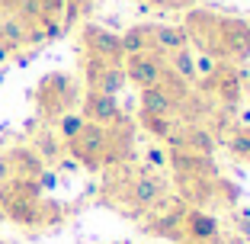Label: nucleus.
I'll list each match as a JSON object with an SVG mask.
<instances>
[{
  "label": "nucleus",
  "mask_w": 250,
  "mask_h": 244,
  "mask_svg": "<svg viewBox=\"0 0 250 244\" xmlns=\"http://www.w3.org/2000/svg\"><path fill=\"white\" fill-rule=\"evenodd\" d=\"M0 209L22 228H42V186L39 180L13 177L0 186Z\"/></svg>",
  "instance_id": "1"
},
{
  "label": "nucleus",
  "mask_w": 250,
  "mask_h": 244,
  "mask_svg": "<svg viewBox=\"0 0 250 244\" xmlns=\"http://www.w3.org/2000/svg\"><path fill=\"white\" fill-rule=\"evenodd\" d=\"M81 103V87L71 74L64 71H52L45 74L36 87V110H39V119L45 122H55L61 119L64 112H74V106Z\"/></svg>",
  "instance_id": "2"
},
{
  "label": "nucleus",
  "mask_w": 250,
  "mask_h": 244,
  "mask_svg": "<svg viewBox=\"0 0 250 244\" xmlns=\"http://www.w3.org/2000/svg\"><path fill=\"white\" fill-rule=\"evenodd\" d=\"M119 202L125 206V212H147V209H154L157 200L164 196V180L157 177V170L151 167H135L132 177H122L119 180Z\"/></svg>",
  "instance_id": "3"
},
{
  "label": "nucleus",
  "mask_w": 250,
  "mask_h": 244,
  "mask_svg": "<svg viewBox=\"0 0 250 244\" xmlns=\"http://www.w3.org/2000/svg\"><path fill=\"white\" fill-rule=\"evenodd\" d=\"M218 26H221V16L212 13V10H199V7L186 10L183 32H186V42H189V48H199V55H208V58L221 61Z\"/></svg>",
  "instance_id": "4"
},
{
  "label": "nucleus",
  "mask_w": 250,
  "mask_h": 244,
  "mask_svg": "<svg viewBox=\"0 0 250 244\" xmlns=\"http://www.w3.org/2000/svg\"><path fill=\"white\" fill-rule=\"evenodd\" d=\"M196 87H199V93L212 96L215 103L225 106V110H234L244 100V74H241V67L231 65V61H218L215 74L199 81Z\"/></svg>",
  "instance_id": "5"
},
{
  "label": "nucleus",
  "mask_w": 250,
  "mask_h": 244,
  "mask_svg": "<svg viewBox=\"0 0 250 244\" xmlns=\"http://www.w3.org/2000/svg\"><path fill=\"white\" fill-rule=\"evenodd\" d=\"M64 151L74 157V161H77V167L103 170V157H106V126L83 122V129L64 145Z\"/></svg>",
  "instance_id": "6"
},
{
  "label": "nucleus",
  "mask_w": 250,
  "mask_h": 244,
  "mask_svg": "<svg viewBox=\"0 0 250 244\" xmlns=\"http://www.w3.org/2000/svg\"><path fill=\"white\" fill-rule=\"evenodd\" d=\"M218 42H221V61H231V65L250 61V22L241 16H221Z\"/></svg>",
  "instance_id": "7"
},
{
  "label": "nucleus",
  "mask_w": 250,
  "mask_h": 244,
  "mask_svg": "<svg viewBox=\"0 0 250 244\" xmlns=\"http://www.w3.org/2000/svg\"><path fill=\"white\" fill-rule=\"evenodd\" d=\"M81 45L87 58H96V61H106V65H122L125 61V52H122V42H119L116 32L103 29V26H93L87 22L81 29Z\"/></svg>",
  "instance_id": "8"
},
{
  "label": "nucleus",
  "mask_w": 250,
  "mask_h": 244,
  "mask_svg": "<svg viewBox=\"0 0 250 244\" xmlns=\"http://www.w3.org/2000/svg\"><path fill=\"white\" fill-rule=\"evenodd\" d=\"M164 55L157 52H141V55H128L122 61V71L125 77L135 84L138 90H147V87H157L161 84V74H164Z\"/></svg>",
  "instance_id": "9"
},
{
  "label": "nucleus",
  "mask_w": 250,
  "mask_h": 244,
  "mask_svg": "<svg viewBox=\"0 0 250 244\" xmlns=\"http://www.w3.org/2000/svg\"><path fill=\"white\" fill-rule=\"evenodd\" d=\"M83 77H87V90H100L109 96H119L122 87L128 84L122 65H106L96 58H83Z\"/></svg>",
  "instance_id": "10"
},
{
  "label": "nucleus",
  "mask_w": 250,
  "mask_h": 244,
  "mask_svg": "<svg viewBox=\"0 0 250 244\" xmlns=\"http://www.w3.org/2000/svg\"><path fill=\"white\" fill-rule=\"evenodd\" d=\"M81 116L87 119V122H93V126H116V122L125 119L116 96L100 93V90H87V93L81 96Z\"/></svg>",
  "instance_id": "11"
},
{
  "label": "nucleus",
  "mask_w": 250,
  "mask_h": 244,
  "mask_svg": "<svg viewBox=\"0 0 250 244\" xmlns=\"http://www.w3.org/2000/svg\"><path fill=\"white\" fill-rule=\"evenodd\" d=\"M135 151V126L128 119L116 122V126H106V157H103V167H122L128 164Z\"/></svg>",
  "instance_id": "12"
},
{
  "label": "nucleus",
  "mask_w": 250,
  "mask_h": 244,
  "mask_svg": "<svg viewBox=\"0 0 250 244\" xmlns=\"http://www.w3.org/2000/svg\"><path fill=\"white\" fill-rule=\"evenodd\" d=\"M218 241V219L206 209L186 206L183 212V244H212Z\"/></svg>",
  "instance_id": "13"
},
{
  "label": "nucleus",
  "mask_w": 250,
  "mask_h": 244,
  "mask_svg": "<svg viewBox=\"0 0 250 244\" xmlns=\"http://www.w3.org/2000/svg\"><path fill=\"white\" fill-rule=\"evenodd\" d=\"M180 148H189L202 157H215L218 151V138L208 132V126L202 122H183V138H180Z\"/></svg>",
  "instance_id": "14"
},
{
  "label": "nucleus",
  "mask_w": 250,
  "mask_h": 244,
  "mask_svg": "<svg viewBox=\"0 0 250 244\" xmlns=\"http://www.w3.org/2000/svg\"><path fill=\"white\" fill-rule=\"evenodd\" d=\"M141 112H151V116H167V119H180V103L167 93L164 87H147L141 90Z\"/></svg>",
  "instance_id": "15"
},
{
  "label": "nucleus",
  "mask_w": 250,
  "mask_h": 244,
  "mask_svg": "<svg viewBox=\"0 0 250 244\" xmlns=\"http://www.w3.org/2000/svg\"><path fill=\"white\" fill-rule=\"evenodd\" d=\"M10 167H13V177H26V180H39V174L45 170V161L26 145H16V148L7 151Z\"/></svg>",
  "instance_id": "16"
},
{
  "label": "nucleus",
  "mask_w": 250,
  "mask_h": 244,
  "mask_svg": "<svg viewBox=\"0 0 250 244\" xmlns=\"http://www.w3.org/2000/svg\"><path fill=\"white\" fill-rule=\"evenodd\" d=\"M151 45L157 55H170L180 48H189L183 26H151Z\"/></svg>",
  "instance_id": "17"
},
{
  "label": "nucleus",
  "mask_w": 250,
  "mask_h": 244,
  "mask_svg": "<svg viewBox=\"0 0 250 244\" xmlns=\"http://www.w3.org/2000/svg\"><path fill=\"white\" fill-rule=\"evenodd\" d=\"M29 148L36 151L45 164H55V161H61V157L67 155V151H64V141H61L58 132H52V129H42V132L32 135V145H29Z\"/></svg>",
  "instance_id": "18"
},
{
  "label": "nucleus",
  "mask_w": 250,
  "mask_h": 244,
  "mask_svg": "<svg viewBox=\"0 0 250 244\" xmlns=\"http://www.w3.org/2000/svg\"><path fill=\"white\" fill-rule=\"evenodd\" d=\"M164 65H167L177 77H183L186 84L196 87V52H192V48H180V52L164 55Z\"/></svg>",
  "instance_id": "19"
},
{
  "label": "nucleus",
  "mask_w": 250,
  "mask_h": 244,
  "mask_svg": "<svg viewBox=\"0 0 250 244\" xmlns=\"http://www.w3.org/2000/svg\"><path fill=\"white\" fill-rule=\"evenodd\" d=\"M119 42H122L125 58H128V55H141V52H154V45H151V26H145V22L125 29L122 36H119Z\"/></svg>",
  "instance_id": "20"
},
{
  "label": "nucleus",
  "mask_w": 250,
  "mask_h": 244,
  "mask_svg": "<svg viewBox=\"0 0 250 244\" xmlns=\"http://www.w3.org/2000/svg\"><path fill=\"white\" fill-rule=\"evenodd\" d=\"M26 29H29V26H26L20 16L3 13L0 16V45H10V48L20 52L22 45H26Z\"/></svg>",
  "instance_id": "21"
},
{
  "label": "nucleus",
  "mask_w": 250,
  "mask_h": 244,
  "mask_svg": "<svg viewBox=\"0 0 250 244\" xmlns=\"http://www.w3.org/2000/svg\"><path fill=\"white\" fill-rule=\"evenodd\" d=\"M138 126L145 129L147 135H154L157 141H167L170 135L177 132L180 119H167V116H151V112H141V110H138Z\"/></svg>",
  "instance_id": "22"
},
{
  "label": "nucleus",
  "mask_w": 250,
  "mask_h": 244,
  "mask_svg": "<svg viewBox=\"0 0 250 244\" xmlns=\"http://www.w3.org/2000/svg\"><path fill=\"white\" fill-rule=\"evenodd\" d=\"M83 122H87V119H83L81 112H64L61 119H55V132H58V138L67 145V141H71L74 135L83 129Z\"/></svg>",
  "instance_id": "23"
},
{
  "label": "nucleus",
  "mask_w": 250,
  "mask_h": 244,
  "mask_svg": "<svg viewBox=\"0 0 250 244\" xmlns=\"http://www.w3.org/2000/svg\"><path fill=\"white\" fill-rule=\"evenodd\" d=\"M228 151L237 157V161H247L250 157V126H237L228 138Z\"/></svg>",
  "instance_id": "24"
},
{
  "label": "nucleus",
  "mask_w": 250,
  "mask_h": 244,
  "mask_svg": "<svg viewBox=\"0 0 250 244\" xmlns=\"http://www.w3.org/2000/svg\"><path fill=\"white\" fill-rule=\"evenodd\" d=\"M90 10H93V0H64V16H61V26H64V32L71 29L77 20H83Z\"/></svg>",
  "instance_id": "25"
},
{
  "label": "nucleus",
  "mask_w": 250,
  "mask_h": 244,
  "mask_svg": "<svg viewBox=\"0 0 250 244\" xmlns=\"http://www.w3.org/2000/svg\"><path fill=\"white\" fill-rule=\"evenodd\" d=\"M64 219V209L58 206L55 200H42V228H52Z\"/></svg>",
  "instance_id": "26"
},
{
  "label": "nucleus",
  "mask_w": 250,
  "mask_h": 244,
  "mask_svg": "<svg viewBox=\"0 0 250 244\" xmlns=\"http://www.w3.org/2000/svg\"><path fill=\"white\" fill-rule=\"evenodd\" d=\"M39 16L61 20V16H64V0H39Z\"/></svg>",
  "instance_id": "27"
},
{
  "label": "nucleus",
  "mask_w": 250,
  "mask_h": 244,
  "mask_svg": "<svg viewBox=\"0 0 250 244\" xmlns=\"http://www.w3.org/2000/svg\"><path fill=\"white\" fill-rule=\"evenodd\" d=\"M147 164H154V167H164V170H167V151L157 148V145H154V148H147Z\"/></svg>",
  "instance_id": "28"
},
{
  "label": "nucleus",
  "mask_w": 250,
  "mask_h": 244,
  "mask_svg": "<svg viewBox=\"0 0 250 244\" xmlns=\"http://www.w3.org/2000/svg\"><path fill=\"white\" fill-rule=\"evenodd\" d=\"M7 180H13V167H10V157H7V151L0 155V186L7 183Z\"/></svg>",
  "instance_id": "29"
},
{
  "label": "nucleus",
  "mask_w": 250,
  "mask_h": 244,
  "mask_svg": "<svg viewBox=\"0 0 250 244\" xmlns=\"http://www.w3.org/2000/svg\"><path fill=\"white\" fill-rule=\"evenodd\" d=\"M157 3L167 10H192L196 7V0H157Z\"/></svg>",
  "instance_id": "30"
},
{
  "label": "nucleus",
  "mask_w": 250,
  "mask_h": 244,
  "mask_svg": "<svg viewBox=\"0 0 250 244\" xmlns=\"http://www.w3.org/2000/svg\"><path fill=\"white\" fill-rule=\"evenodd\" d=\"M0 84H3V71H0Z\"/></svg>",
  "instance_id": "31"
},
{
  "label": "nucleus",
  "mask_w": 250,
  "mask_h": 244,
  "mask_svg": "<svg viewBox=\"0 0 250 244\" xmlns=\"http://www.w3.org/2000/svg\"><path fill=\"white\" fill-rule=\"evenodd\" d=\"M112 244H125V241H112Z\"/></svg>",
  "instance_id": "32"
},
{
  "label": "nucleus",
  "mask_w": 250,
  "mask_h": 244,
  "mask_svg": "<svg viewBox=\"0 0 250 244\" xmlns=\"http://www.w3.org/2000/svg\"><path fill=\"white\" fill-rule=\"evenodd\" d=\"M0 244H7V241H0Z\"/></svg>",
  "instance_id": "33"
},
{
  "label": "nucleus",
  "mask_w": 250,
  "mask_h": 244,
  "mask_svg": "<svg viewBox=\"0 0 250 244\" xmlns=\"http://www.w3.org/2000/svg\"><path fill=\"white\" fill-rule=\"evenodd\" d=\"M247 164H250V157H247Z\"/></svg>",
  "instance_id": "34"
}]
</instances>
